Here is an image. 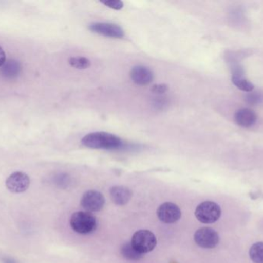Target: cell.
<instances>
[{
	"label": "cell",
	"instance_id": "9c48e42d",
	"mask_svg": "<svg viewBox=\"0 0 263 263\" xmlns=\"http://www.w3.org/2000/svg\"><path fill=\"white\" fill-rule=\"evenodd\" d=\"M182 216L180 208L171 202H165L159 207L157 216L161 222L166 224L175 223Z\"/></svg>",
	"mask_w": 263,
	"mask_h": 263
},
{
	"label": "cell",
	"instance_id": "30bf717a",
	"mask_svg": "<svg viewBox=\"0 0 263 263\" xmlns=\"http://www.w3.org/2000/svg\"><path fill=\"white\" fill-rule=\"evenodd\" d=\"M132 80L137 85H147L153 80V73L146 66H136L131 69Z\"/></svg>",
	"mask_w": 263,
	"mask_h": 263
},
{
	"label": "cell",
	"instance_id": "ffe728a7",
	"mask_svg": "<svg viewBox=\"0 0 263 263\" xmlns=\"http://www.w3.org/2000/svg\"><path fill=\"white\" fill-rule=\"evenodd\" d=\"M263 99L262 94H258V93H252V94L247 95V100L250 103H259Z\"/></svg>",
	"mask_w": 263,
	"mask_h": 263
},
{
	"label": "cell",
	"instance_id": "2e32d148",
	"mask_svg": "<svg viewBox=\"0 0 263 263\" xmlns=\"http://www.w3.org/2000/svg\"><path fill=\"white\" fill-rule=\"evenodd\" d=\"M71 66L78 69H86L91 66V61L84 57H72L69 59Z\"/></svg>",
	"mask_w": 263,
	"mask_h": 263
},
{
	"label": "cell",
	"instance_id": "8992f818",
	"mask_svg": "<svg viewBox=\"0 0 263 263\" xmlns=\"http://www.w3.org/2000/svg\"><path fill=\"white\" fill-rule=\"evenodd\" d=\"M89 28L95 33L111 38L120 39L125 36L123 28L115 23H93L89 25Z\"/></svg>",
	"mask_w": 263,
	"mask_h": 263
},
{
	"label": "cell",
	"instance_id": "277c9868",
	"mask_svg": "<svg viewBox=\"0 0 263 263\" xmlns=\"http://www.w3.org/2000/svg\"><path fill=\"white\" fill-rule=\"evenodd\" d=\"M220 207L213 202H204L198 205L195 215L199 222L204 224H212L216 222L220 218Z\"/></svg>",
	"mask_w": 263,
	"mask_h": 263
},
{
	"label": "cell",
	"instance_id": "603a6c76",
	"mask_svg": "<svg viewBox=\"0 0 263 263\" xmlns=\"http://www.w3.org/2000/svg\"><path fill=\"white\" fill-rule=\"evenodd\" d=\"M3 263H16L15 262V261H13V259H4V261H3Z\"/></svg>",
	"mask_w": 263,
	"mask_h": 263
},
{
	"label": "cell",
	"instance_id": "d6986e66",
	"mask_svg": "<svg viewBox=\"0 0 263 263\" xmlns=\"http://www.w3.org/2000/svg\"><path fill=\"white\" fill-rule=\"evenodd\" d=\"M153 105L156 109L163 110L168 105V100L165 97H156L153 100Z\"/></svg>",
	"mask_w": 263,
	"mask_h": 263
},
{
	"label": "cell",
	"instance_id": "52a82bcc",
	"mask_svg": "<svg viewBox=\"0 0 263 263\" xmlns=\"http://www.w3.org/2000/svg\"><path fill=\"white\" fill-rule=\"evenodd\" d=\"M105 199L101 193L97 191H88L83 194L81 199V205L86 212L97 213L103 209Z\"/></svg>",
	"mask_w": 263,
	"mask_h": 263
},
{
	"label": "cell",
	"instance_id": "7402d4cb",
	"mask_svg": "<svg viewBox=\"0 0 263 263\" xmlns=\"http://www.w3.org/2000/svg\"><path fill=\"white\" fill-rule=\"evenodd\" d=\"M6 61V54H5L4 50L2 49V47H0V67L3 66Z\"/></svg>",
	"mask_w": 263,
	"mask_h": 263
},
{
	"label": "cell",
	"instance_id": "5bb4252c",
	"mask_svg": "<svg viewBox=\"0 0 263 263\" xmlns=\"http://www.w3.org/2000/svg\"><path fill=\"white\" fill-rule=\"evenodd\" d=\"M232 81L241 91L251 92L254 89V85L247 80L240 73H235L232 77Z\"/></svg>",
	"mask_w": 263,
	"mask_h": 263
},
{
	"label": "cell",
	"instance_id": "3957f363",
	"mask_svg": "<svg viewBox=\"0 0 263 263\" xmlns=\"http://www.w3.org/2000/svg\"><path fill=\"white\" fill-rule=\"evenodd\" d=\"M131 244L139 253L144 254L153 251L157 244L156 236L148 230H139L132 238Z\"/></svg>",
	"mask_w": 263,
	"mask_h": 263
},
{
	"label": "cell",
	"instance_id": "9a60e30c",
	"mask_svg": "<svg viewBox=\"0 0 263 263\" xmlns=\"http://www.w3.org/2000/svg\"><path fill=\"white\" fill-rule=\"evenodd\" d=\"M121 254L125 259L130 261H139L142 259V253H139L134 247L132 246L131 242H126L121 247Z\"/></svg>",
	"mask_w": 263,
	"mask_h": 263
},
{
	"label": "cell",
	"instance_id": "ba28073f",
	"mask_svg": "<svg viewBox=\"0 0 263 263\" xmlns=\"http://www.w3.org/2000/svg\"><path fill=\"white\" fill-rule=\"evenodd\" d=\"M30 185V179L26 173L17 171L12 173L6 179V188L12 193H22L26 191Z\"/></svg>",
	"mask_w": 263,
	"mask_h": 263
},
{
	"label": "cell",
	"instance_id": "4fadbf2b",
	"mask_svg": "<svg viewBox=\"0 0 263 263\" xmlns=\"http://www.w3.org/2000/svg\"><path fill=\"white\" fill-rule=\"evenodd\" d=\"M22 66L20 62L15 60H9L5 62L0 69V74L5 78H16L21 73Z\"/></svg>",
	"mask_w": 263,
	"mask_h": 263
},
{
	"label": "cell",
	"instance_id": "ac0fdd59",
	"mask_svg": "<svg viewBox=\"0 0 263 263\" xmlns=\"http://www.w3.org/2000/svg\"><path fill=\"white\" fill-rule=\"evenodd\" d=\"M101 3L105 6L111 8V9H116V10L123 9V6H124L121 0H105V1H101Z\"/></svg>",
	"mask_w": 263,
	"mask_h": 263
},
{
	"label": "cell",
	"instance_id": "8fae6325",
	"mask_svg": "<svg viewBox=\"0 0 263 263\" xmlns=\"http://www.w3.org/2000/svg\"><path fill=\"white\" fill-rule=\"evenodd\" d=\"M235 120L239 126L250 128L256 123L257 120V115L253 110L242 108L236 111L235 114Z\"/></svg>",
	"mask_w": 263,
	"mask_h": 263
},
{
	"label": "cell",
	"instance_id": "7a4b0ae2",
	"mask_svg": "<svg viewBox=\"0 0 263 263\" xmlns=\"http://www.w3.org/2000/svg\"><path fill=\"white\" fill-rule=\"evenodd\" d=\"M70 225L76 233L89 234L97 228V219L89 212H77L71 216Z\"/></svg>",
	"mask_w": 263,
	"mask_h": 263
},
{
	"label": "cell",
	"instance_id": "6da1fadb",
	"mask_svg": "<svg viewBox=\"0 0 263 263\" xmlns=\"http://www.w3.org/2000/svg\"><path fill=\"white\" fill-rule=\"evenodd\" d=\"M84 146L93 149L116 150L123 148V142L115 134L93 132L86 134L81 141Z\"/></svg>",
	"mask_w": 263,
	"mask_h": 263
},
{
	"label": "cell",
	"instance_id": "5b68a950",
	"mask_svg": "<svg viewBox=\"0 0 263 263\" xmlns=\"http://www.w3.org/2000/svg\"><path fill=\"white\" fill-rule=\"evenodd\" d=\"M194 240L199 247L204 249L215 248L219 243L218 233L211 228H202L196 232Z\"/></svg>",
	"mask_w": 263,
	"mask_h": 263
},
{
	"label": "cell",
	"instance_id": "7c38bea8",
	"mask_svg": "<svg viewBox=\"0 0 263 263\" xmlns=\"http://www.w3.org/2000/svg\"><path fill=\"white\" fill-rule=\"evenodd\" d=\"M110 196L114 203L118 205H125L130 200L132 192L126 187L115 186L111 188Z\"/></svg>",
	"mask_w": 263,
	"mask_h": 263
},
{
	"label": "cell",
	"instance_id": "44dd1931",
	"mask_svg": "<svg viewBox=\"0 0 263 263\" xmlns=\"http://www.w3.org/2000/svg\"><path fill=\"white\" fill-rule=\"evenodd\" d=\"M167 91H168V86L165 84L154 85V86L151 88L152 92L156 94H159V95L164 94V93L166 92Z\"/></svg>",
	"mask_w": 263,
	"mask_h": 263
},
{
	"label": "cell",
	"instance_id": "e0dca14e",
	"mask_svg": "<svg viewBox=\"0 0 263 263\" xmlns=\"http://www.w3.org/2000/svg\"><path fill=\"white\" fill-rule=\"evenodd\" d=\"M250 256L254 263H263V242H257L251 247Z\"/></svg>",
	"mask_w": 263,
	"mask_h": 263
}]
</instances>
